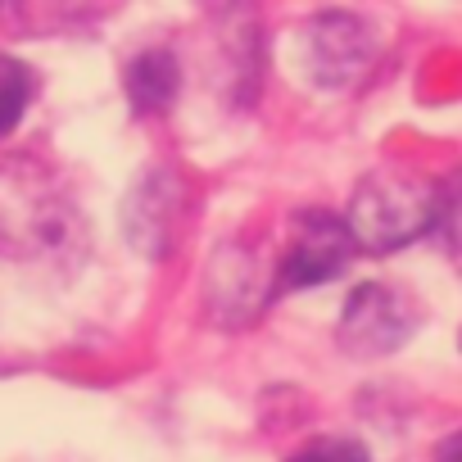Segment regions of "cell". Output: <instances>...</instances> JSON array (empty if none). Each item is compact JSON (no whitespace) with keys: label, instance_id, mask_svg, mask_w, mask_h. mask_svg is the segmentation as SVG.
Listing matches in <instances>:
<instances>
[{"label":"cell","instance_id":"9c48e42d","mask_svg":"<svg viewBox=\"0 0 462 462\" xmlns=\"http://www.w3.org/2000/svg\"><path fill=\"white\" fill-rule=\"evenodd\" d=\"M435 462H462V430L439 444V457H435Z\"/></svg>","mask_w":462,"mask_h":462},{"label":"cell","instance_id":"5b68a950","mask_svg":"<svg viewBox=\"0 0 462 462\" xmlns=\"http://www.w3.org/2000/svg\"><path fill=\"white\" fill-rule=\"evenodd\" d=\"M181 91V69L168 51H141L127 64V100L136 114H163Z\"/></svg>","mask_w":462,"mask_h":462},{"label":"cell","instance_id":"ba28073f","mask_svg":"<svg viewBox=\"0 0 462 462\" xmlns=\"http://www.w3.org/2000/svg\"><path fill=\"white\" fill-rule=\"evenodd\" d=\"M286 462H367V448L354 439H313Z\"/></svg>","mask_w":462,"mask_h":462},{"label":"cell","instance_id":"52a82bcc","mask_svg":"<svg viewBox=\"0 0 462 462\" xmlns=\"http://www.w3.org/2000/svg\"><path fill=\"white\" fill-rule=\"evenodd\" d=\"M82 0H0V10H5L14 23L23 28H51V23H64Z\"/></svg>","mask_w":462,"mask_h":462},{"label":"cell","instance_id":"277c9868","mask_svg":"<svg viewBox=\"0 0 462 462\" xmlns=\"http://www.w3.org/2000/svg\"><path fill=\"white\" fill-rule=\"evenodd\" d=\"M372 55H376V42H372L367 23L354 14H322L304 32V64L318 87L354 82L372 64Z\"/></svg>","mask_w":462,"mask_h":462},{"label":"cell","instance_id":"30bf717a","mask_svg":"<svg viewBox=\"0 0 462 462\" xmlns=\"http://www.w3.org/2000/svg\"><path fill=\"white\" fill-rule=\"evenodd\" d=\"M199 5H208L213 14H231V10H241V14H245L254 0H199Z\"/></svg>","mask_w":462,"mask_h":462},{"label":"cell","instance_id":"3957f363","mask_svg":"<svg viewBox=\"0 0 462 462\" xmlns=\"http://www.w3.org/2000/svg\"><path fill=\"white\" fill-rule=\"evenodd\" d=\"M417 327V309L403 291L367 282L349 295L340 318V345L354 358H385L394 354Z\"/></svg>","mask_w":462,"mask_h":462},{"label":"cell","instance_id":"6da1fadb","mask_svg":"<svg viewBox=\"0 0 462 462\" xmlns=\"http://www.w3.org/2000/svg\"><path fill=\"white\" fill-rule=\"evenodd\" d=\"M444 217V190L408 172H372L349 199V231L358 250L390 254Z\"/></svg>","mask_w":462,"mask_h":462},{"label":"cell","instance_id":"8992f818","mask_svg":"<svg viewBox=\"0 0 462 462\" xmlns=\"http://www.w3.org/2000/svg\"><path fill=\"white\" fill-rule=\"evenodd\" d=\"M32 91H37V78L23 60H10L0 55V136L14 132L32 105Z\"/></svg>","mask_w":462,"mask_h":462},{"label":"cell","instance_id":"7a4b0ae2","mask_svg":"<svg viewBox=\"0 0 462 462\" xmlns=\"http://www.w3.org/2000/svg\"><path fill=\"white\" fill-rule=\"evenodd\" d=\"M354 250H358V241H354L345 217L304 208L291 222L286 259L277 268V291H309V286H322V282L340 277L345 263L354 259Z\"/></svg>","mask_w":462,"mask_h":462}]
</instances>
